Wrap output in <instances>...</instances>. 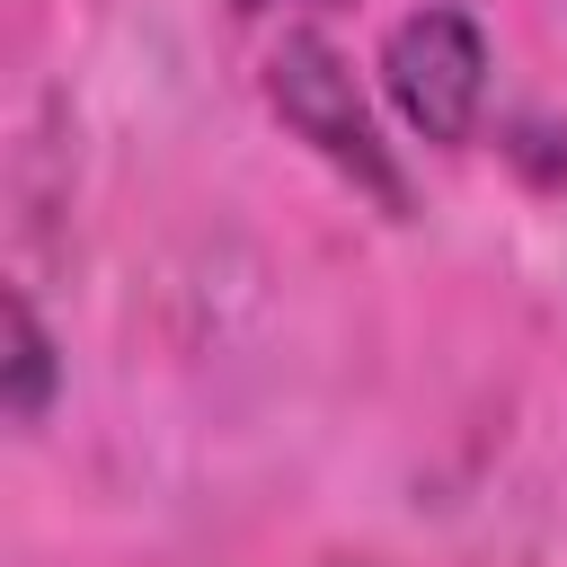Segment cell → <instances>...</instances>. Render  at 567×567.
<instances>
[{
  "label": "cell",
  "mask_w": 567,
  "mask_h": 567,
  "mask_svg": "<svg viewBox=\"0 0 567 567\" xmlns=\"http://www.w3.org/2000/svg\"><path fill=\"white\" fill-rule=\"evenodd\" d=\"M266 97H275V115H284L337 177H354L381 213L408 204V186H399L381 133H372V106H363V89H354V71H346L337 44H319V35H284L275 62H266Z\"/></svg>",
  "instance_id": "1"
},
{
  "label": "cell",
  "mask_w": 567,
  "mask_h": 567,
  "mask_svg": "<svg viewBox=\"0 0 567 567\" xmlns=\"http://www.w3.org/2000/svg\"><path fill=\"white\" fill-rule=\"evenodd\" d=\"M381 80L399 97V115L425 142H470L478 106H487V35L461 9H416L390 27L381 44Z\"/></svg>",
  "instance_id": "2"
},
{
  "label": "cell",
  "mask_w": 567,
  "mask_h": 567,
  "mask_svg": "<svg viewBox=\"0 0 567 567\" xmlns=\"http://www.w3.org/2000/svg\"><path fill=\"white\" fill-rule=\"evenodd\" d=\"M44 399H53V337H44V319L27 310V292H9V416L35 425Z\"/></svg>",
  "instance_id": "3"
},
{
  "label": "cell",
  "mask_w": 567,
  "mask_h": 567,
  "mask_svg": "<svg viewBox=\"0 0 567 567\" xmlns=\"http://www.w3.org/2000/svg\"><path fill=\"white\" fill-rule=\"evenodd\" d=\"M230 9H248V18H266V9H337V0H230Z\"/></svg>",
  "instance_id": "4"
}]
</instances>
